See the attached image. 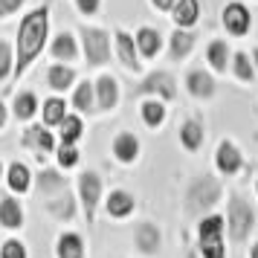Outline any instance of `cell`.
<instances>
[{"label":"cell","mask_w":258,"mask_h":258,"mask_svg":"<svg viewBox=\"0 0 258 258\" xmlns=\"http://www.w3.org/2000/svg\"><path fill=\"white\" fill-rule=\"evenodd\" d=\"M82 119L79 116H67L61 122V145H76L79 137H82Z\"/></svg>","instance_id":"1f68e13d"},{"label":"cell","mask_w":258,"mask_h":258,"mask_svg":"<svg viewBox=\"0 0 258 258\" xmlns=\"http://www.w3.org/2000/svg\"><path fill=\"white\" fill-rule=\"evenodd\" d=\"M177 3H180V0H151V6L157 9V12H171Z\"/></svg>","instance_id":"60d3db41"},{"label":"cell","mask_w":258,"mask_h":258,"mask_svg":"<svg viewBox=\"0 0 258 258\" xmlns=\"http://www.w3.org/2000/svg\"><path fill=\"white\" fill-rule=\"evenodd\" d=\"M134 206H137L134 195L116 188V191H110V195H107V206H105V209H107L110 218H128L131 212H134Z\"/></svg>","instance_id":"ffe728a7"},{"label":"cell","mask_w":258,"mask_h":258,"mask_svg":"<svg viewBox=\"0 0 258 258\" xmlns=\"http://www.w3.org/2000/svg\"><path fill=\"white\" fill-rule=\"evenodd\" d=\"M203 137H206V131H203V119L200 116H191L180 125V145L186 151H198L203 145Z\"/></svg>","instance_id":"9a60e30c"},{"label":"cell","mask_w":258,"mask_h":258,"mask_svg":"<svg viewBox=\"0 0 258 258\" xmlns=\"http://www.w3.org/2000/svg\"><path fill=\"white\" fill-rule=\"evenodd\" d=\"M6 180H9V188L21 195V191H26V188H29V180H32V177H29V168H26L24 163H12V165H9V174H6Z\"/></svg>","instance_id":"f546056e"},{"label":"cell","mask_w":258,"mask_h":258,"mask_svg":"<svg viewBox=\"0 0 258 258\" xmlns=\"http://www.w3.org/2000/svg\"><path fill=\"white\" fill-rule=\"evenodd\" d=\"M116 58L122 61V67H125L128 73H140L142 70L137 38H131L125 29H119V32H116Z\"/></svg>","instance_id":"9c48e42d"},{"label":"cell","mask_w":258,"mask_h":258,"mask_svg":"<svg viewBox=\"0 0 258 258\" xmlns=\"http://www.w3.org/2000/svg\"><path fill=\"white\" fill-rule=\"evenodd\" d=\"M58 258H84V241L76 232H64L55 244Z\"/></svg>","instance_id":"d4e9b609"},{"label":"cell","mask_w":258,"mask_h":258,"mask_svg":"<svg viewBox=\"0 0 258 258\" xmlns=\"http://www.w3.org/2000/svg\"><path fill=\"white\" fill-rule=\"evenodd\" d=\"M221 24H223V29H226L232 38H244L246 32L252 29V12H249V6H246V3L232 0V3H226V6H223Z\"/></svg>","instance_id":"5b68a950"},{"label":"cell","mask_w":258,"mask_h":258,"mask_svg":"<svg viewBox=\"0 0 258 258\" xmlns=\"http://www.w3.org/2000/svg\"><path fill=\"white\" fill-rule=\"evenodd\" d=\"M223 195V186L209 174L195 177L186 188V215H200L206 218L212 215V206H218V200Z\"/></svg>","instance_id":"7a4b0ae2"},{"label":"cell","mask_w":258,"mask_h":258,"mask_svg":"<svg viewBox=\"0 0 258 258\" xmlns=\"http://www.w3.org/2000/svg\"><path fill=\"white\" fill-rule=\"evenodd\" d=\"M134 244H137V249H140L142 255H157L160 244H163V235H160V229L151 221H145L134 229Z\"/></svg>","instance_id":"30bf717a"},{"label":"cell","mask_w":258,"mask_h":258,"mask_svg":"<svg viewBox=\"0 0 258 258\" xmlns=\"http://www.w3.org/2000/svg\"><path fill=\"white\" fill-rule=\"evenodd\" d=\"M0 223H3L6 229H18V226L24 223V209H21L18 200H12V198L0 200Z\"/></svg>","instance_id":"cb8c5ba5"},{"label":"cell","mask_w":258,"mask_h":258,"mask_svg":"<svg viewBox=\"0 0 258 258\" xmlns=\"http://www.w3.org/2000/svg\"><path fill=\"white\" fill-rule=\"evenodd\" d=\"M6 125V107H3V102H0V128Z\"/></svg>","instance_id":"b9f144b4"},{"label":"cell","mask_w":258,"mask_h":258,"mask_svg":"<svg viewBox=\"0 0 258 258\" xmlns=\"http://www.w3.org/2000/svg\"><path fill=\"white\" fill-rule=\"evenodd\" d=\"M0 258H26V246L12 238V241H6L0 246Z\"/></svg>","instance_id":"74e56055"},{"label":"cell","mask_w":258,"mask_h":258,"mask_svg":"<svg viewBox=\"0 0 258 258\" xmlns=\"http://www.w3.org/2000/svg\"><path fill=\"white\" fill-rule=\"evenodd\" d=\"M82 44H84V58L90 67H102L110 61V38L105 29L82 26Z\"/></svg>","instance_id":"277c9868"},{"label":"cell","mask_w":258,"mask_h":258,"mask_svg":"<svg viewBox=\"0 0 258 258\" xmlns=\"http://www.w3.org/2000/svg\"><path fill=\"white\" fill-rule=\"evenodd\" d=\"M186 90L195 96V99H212L215 90H218V84H215L209 70L195 67V70H188V76H186Z\"/></svg>","instance_id":"8fae6325"},{"label":"cell","mask_w":258,"mask_h":258,"mask_svg":"<svg viewBox=\"0 0 258 258\" xmlns=\"http://www.w3.org/2000/svg\"><path fill=\"white\" fill-rule=\"evenodd\" d=\"M255 195H258V177H255Z\"/></svg>","instance_id":"bcb514c9"},{"label":"cell","mask_w":258,"mask_h":258,"mask_svg":"<svg viewBox=\"0 0 258 258\" xmlns=\"http://www.w3.org/2000/svg\"><path fill=\"white\" fill-rule=\"evenodd\" d=\"M206 61H209V67L215 73H226L229 70V61H232L229 44H226L223 38H212L209 44H206Z\"/></svg>","instance_id":"2e32d148"},{"label":"cell","mask_w":258,"mask_h":258,"mask_svg":"<svg viewBox=\"0 0 258 258\" xmlns=\"http://www.w3.org/2000/svg\"><path fill=\"white\" fill-rule=\"evenodd\" d=\"M15 67H12V47L6 44V41H0V82L12 73Z\"/></svg>","instance_id":"d590c367"},{"label":"cell","mask_w":258,"mask_h":258,"mask_svg":"<svg viewBox=\"0 0 258 258\" xmlns=\"http://www.w3.org/2000/svg\"><path fill=\"white\" fill-rule=\"evenodd\" d=\"M252 226H255V209L241 195H232L229 203H226V235L235 244H241V241L249 238Z\"/></svg>","instance_id":"3957f363"},{"label":"cell","mask_w":258,"mask_h":258,"mask_svg":"<svg viewBox=\"0 0 258 258\" xmlns=\"http://www.w3.org/2000/svg\"><path fill=\"white\" fill-rule=\"evenodd\" d=\"M67 119V105L64 99H47L44 102V122L47 125H61Z\"/></svg>","instance_id":"4dcf8cb0"},{"label":"cell","mask_w":258,"mask_h":258,"mask_svg":"<svg viewBox=\"0 0 258 258\" xmlns=\"http://www.w3.org/2000/svg\"><path fill=\"white\" fill-rule=\"evenodd\" d=\"M52 55H55L58 61H73L76 55H79L76 38H73L70 32H61V35H55V41H52Z\"/></svg>","instance_id":"83f0119b"},{"label":"cell","mask_w":258,"mask_h":258,"mask_svg":"<svg viewBox=\"0 0 258 258\" xmlns=\"http://www.w3.org/2000/svg\"><path fill=\"white\" fill-rule=\"evenodd\" d=\"M255 140H258V134H255Z\"/></svg>","instance_id":"c3c4849f"},{"label":"cell","mask_w":258,"mask_h":258,"mask_svg":"<svg viewBox=\"0 0 258 258\" xmlns=\"http://www.w3.org/2000/svg\"><path fill=\"white\" fill-rule=\"evenodd\" d=\"M137 47H140L142 58H157L160 49H163V35L157 29H151V26H142L137 32Z\"/></svg>","instance_id":"d6986e66"},{"label":"cell","mask_w":258,"mask_h":258,"mask_svg":"<svg viewBox=\"0 0 258 258\" xmlns=\"http://www.w3.org/2000/svg\"><path fill=\"white\" fill-rule=\"evenodd\" d=\"M252 61H255V70H258V47L252 49Z\"/></svg>","instance_id":"ee69618b"},{"label":"cell","mask_w":258,"mask_h":258,"mask_svg":"<svg viewBox=\"0 0 258 258\" xmlns=\"http://www.w3.org/2000/svg\"><path fill=\"white\" fill-rule=\"evenodd\" d=\"M76 163H79V151H76V145H61L58 148V165L61 168H73Z\"/></svg>","instance_id":"8d00e7d4"},{"label":"cell","mask_w":258,"mask_h":258,"mask_svg":"<svg viewBox=\"0 0 258 258\" xmlns=\"http://www.w3.org/2000/svg\"><path fill=\"white\" fill-rule=\"evenodd\" d=\"M47 82L52 90H70V84L76 82V70L64 67V64H52L47 73Z\"/></svg>","instance_id":"4316f807"},{"label":"cell","mask_w":258,"mask_h":258,"mask_svg":"<svg viewBox=\"0 0 258 258\" xmlns=\"http://www.w3.org/2000/svg\"><path fill=\"white\" fill-rule=\"evenodd\" d=\"M76 6H79L82 15H96L99 6H102V0H76Z\"/></svg>","instance_id":"f35d334b"},{"label":"cell","mask_w":258,"mask_h":258,"mask_svg":"<svg viewBox=\"0 0 258 258\" xmlns=\"http://www.w3.org/2000/svg\"><path fill=\"white\" fill-rule=\"evenodd\" d=\"M113 157H116L119 163H134L140 157V140L134 134H128V131L116 134V140H113Z\"/></svg>","instance_id":"ac0fdd59"},{"label":"cell","mask_w":258,"mask_h":258,"mask_svg":"<svg viewBox=\"0 0 258 258\" xmlns=\"http://www.w3.org/2000/svg\"><path fill=\"white\" fill-rule=\"evenodd\" d=\"M79 198H82V206H84L87 221L93 223L96 206H99V198H102V180H99L96 171H84V174L79 177Z\"/></svg>","instance_id":"52a82bcc"},{"label":"cell","mask_w":258,"mask_h":258,"mask_svg":"<svg viewBox=\"0 0 258 258\" xmlns=\"http://www.w3.org/2000/svg\"><path fill=\"white\" fill-rule=\"evenodd\" d=\"M226 235V218L223 215H206L200 218L198 223V244H215V241H223Z\"/></svg>","instance_id":"7c38bea8"},{"label":"cell","mask_w":258,"mask_h":258,"mask_svg":"<svg viewBox=\"0 0 258 258\" xmlns=\"http://www.w3.org/2000/svg\"><path fill=\"white\" fill-rule=\"evenodd\" d=\"M73 105L79 107L82 113H93V105H96V84L90 82H82L73 93Z\"/></svg>","instance_id":"f1b7e54d"},{"label":"cell","mask_w":258,"mask_h":258,"mask_svg":"<svg viewBox=\"0 0 258 258\" xmlns=\"http://www.w3.org/2000/svg\"><path fill=\"white\" fill-rule=\"evenodd\" d=\"M24 142L29 145V148L41 151V154H49L52 148H55V137H52V134H49L47 128H41V125H35V128H29V131H26Z\"/></svg>","instance_id":"603a6c76"},{"label":"cell","mask_w":258,"mask_h":258,"mask_svg":"<svg viewBox=\"0 0 258 258\" xmlns=\"http://www.w3.org/2000/svg\"><path fill=\"white\" fill-rule=\"evenodd\" d=\"M47 29H49V9L41 6V9H32L21 21V29H18V67H15V76L21 79L26 73V67L41 55V49L47 44Z\"/></svg>","instance_id":"6da1fadb"},{"label":"cell","mask_w":258,"mask_h":258,"mask_svg":"<svg viewBox=\"0 0 258 258\" xmlns=\"http://www.w3.org/2000/svg\"><path fill=\"white\" fill-rule=\"evenodd\" d=\"M96 105H99V110H113L119 105V84L113 76H99V82H96Z\"/></svg>","instance_id":"4fadbf2b"},{"label":"cell","mask_w":258,"mask_h":258,"mask_svg":"<svg viewBox=\"0 0 258 258\" xmlns=\"http://www.w3.org/2000/svg\"><path fill=\"white\" fill-rule=\"evenodd\" d=\"M188 258H200V255H198V252H188Z\"/></svg>","instance_id":"f6af8a7d"},{"label":"cell","mask_w":258,"mask_h":258,"mask_svg":"<svg viewBox=\"0 0 258 258\" xmlns=\"http://www.w3.org/2000/svg\"><path fill=\"white\" fill-rule=\"evenodd\" d=\"M215 168L221 171L223 177H235L241 168H244V154L235 145L232 140H223L215 151Z\"/></svg>","instance_id":"ba28073f"},{"label":"cell","mask_w":258,"mask_h":258,"mask_svg":"<svg viewBox=\"0 0 258 258\" xmlns=\"http://www.w3.org/2000/svg\"><path fill=\"white\" fill-rule=\"evenodd\" d=\"M35 107H38V99L35 93H18L15 96V116L18 119H29V116H35Z\"/></svg>","instance_id":"d6a6232c"},{"label":"cell","mask_w":258,"mask_h":258,"mask_svg":"<svg viewBox=\"0 0 258 258\" xmlns=\"http://www.w3.org/2000/svg\"><path fill=\"white\" fill-rule=\"evenodd\" d=\"M191 49H195V32L191 29H174L168 38V55L174 61H183L191 55Z\"/></svg>","instance_id":"e0dca14e"},{"label":"cell","mask_w":258,"mask_h":258,"mask_svg":"<svg viewBox=\"0 0 258 258\" xmlns=\"http://www.w3.org/2000/svg\"><path fill=\"white\" fill-rule=\"evenodd\" d=\"M171 21L177 29H195V24L200 21V0H180L171 9Z\"/></svg>","instance_id":"5bb4252c"},{"label":"cell","mask_w":258,"mask_h":258,"mask_svg":"<svg viewBox=\"0 0 258 258\" xmlns=\"http://www.w3.org/2000/svg\"><path fill=\"white\" fill-rule=\"evenodd\" d=\"M24 6V0H0V18H6V15L18 12Z\"/></svg>","instance_id":"ab89813d"},{"label":"cell","mask_w":258,"mask_h":258,"mask_svg":"<svg viewBox=\"0 0 258 258\" xmlns=\"http://www.w3.org/2000/svg\"><path fill=\"white\" fill-rule=\"evenodd\" d=\"M47 212L52 218H58V221H70L73 215H76V203H73V195L70 191H61L58 198H52L47 203Z\"/></svg>","instance_id":"484cf974"},{"label":"cell","mask_w":258,"mask_h":258,"mask_svg":"<svg viewBox=\"0 0 258 258\" xmlns=\"http://www.w3.org/2000/svg\"><path fill=\"white\" fill-rule=\"evenodd\" d=\"M232 76L238 79L241 84H249V82H255V61H252V55H246V52H232Z\"/></svg>","instance_id":"44dd1931"},{"label":"cell","mask_w":258,"mask_h":258,"mask_svg":"<svg viewBox=\"0 0 258 258\" xmlns=\"http://www.w3.org/2000/svg\"><path fill=\"white\" fill-rule=\"evenodd\" d=\"M198 255L200 258H226V244L215 241V244H198Z\"/></svg>","instance_id":"e575fe53"},{"label":"cell","mask_w":258,"mask_h":258,"mask_svg":"<svg viewBox=\"0 0 258 258\" xmlns=\"http://www.w3.org/2000/svg\"><path fill=\"white\" fill-rule=\"evenodd\" d=\"M249 258H258V244L249 246Z\"/></svg>","instance_id":"7bdbcfd3"},{"label":"cell","mask_w":258,"mask_h":258,"mask_svg":"<svg viewBox=\"0 0 258 258\" xmlns=\"http://www.w3.org/2000/svg\"><path fill=\"white\" fill-rule=\"evenodd\" d=\"M140 113H142V122L148 125V128H160L165 122V105H163V99H145L140 105Z\"/></svg>","instance_id":"7402d4cb"},{"label":"cell","mask_w":258,"mask_h":258,"mask_svg":"<svg viewBox=\"0 0 258 258\" xmlns=\"http://www.w3.org/2000/svg\"><path fill=\"white\" fill-rule=\"evenodd\" d=\"M0 174H3V165H0Z\"/></svg>","instance_id":"7dc6e473"},{"label":"cell","mask_w":258,"mask_h":258,"mask_svg":"<svg viewBox=\"0 0 258 258\" xmlns=\"http://www.w3.org/2000/svg\"><path fill=\"white\" fill-rule=\"evenodd\" d=\"M137 96H157V99H163V102H171V99L177 96L174 76L165 73V70L148 73V76L140 82V87H137Z\"/></svg>","instance_id":"8992f818"},{"label":"cell","mask_w":258,"mask_h":258,"mask_svg":"<svg viewBox=\"0 0 258 258\" xmlns=\"http://www.w3.org/2000/svg\"><path fill=\"white\" fill-rule=\"evenodd\" d=\"M38 188H41V195H61V191H67L64 180L55 171H41L38 174Z\"/></svg>","instance_id":"836d02e7"}]
</instances>
